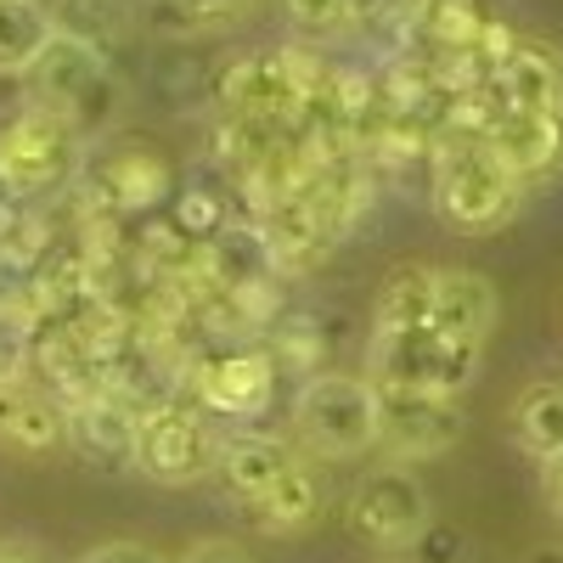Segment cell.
I'll list each match as a JSON object with an SVG mask.
<instances>
[{
	"label": "cell",
	"mask_w": 563,
	"mask_h": 563,
	"mask_svg": "<svg viewBox=\"0 0 563 563\" xmlns=\"http://www.w3.org/2000/svg\"><path fill=\"white\" fill-rule=\"evenodd\" d=\"M429 186H434V214L451 231H467V238L501 231L530 192L479 135H440L429 158Z\"/></svg>",
	"instance_id": "6da1fadb"
},
{
	"label": "cell",
	"mask_w": 563,
	"mask_h": 563,
	"mask_svg": "<svg viewBox=\"0 0 563 563\" xmlns=\"http://www.w3.org/2000/svg\"><path fill=\"white\" fill-rule=\"evenodd\" d=\"M23 85H29V102L52 108L85 147L102 141L124 113V79H119L113 57L97 52V45H85V40H68V34H57L45 45L40 63L23 74Z\"/></svg>",
	"instance_id": "7a4b0ae2"
},
{
	"label": "cell",
	"mask_w": 563,
	"mask_h": 563,
	"mask_svg": "<svg viewBox=\"0 0 563 563\" xmlns=\"http://www.w3.org/2000/svg\"><path fill=\"white\" fill-rule=\"evenodd\" d=\"M479 355H485V344L445 339L434 327H417V333H372L366 378L378 389H417V395L462 400V389L479 378Z\"/></svg>",
	"instance_id": "3957f363"
},
{
	"label": "cell",
	"mask_w": 563,
	"mask_h": 563,
	"mask_svg": "<svg viewBox=\"0 0 563 563\" xmlns=\"http://www.w3.org/2000/svg\"><path fill=\"white\" fill-rule=\"evenodd\" d=\"M294 434L310 445V456L344 462L378 445V389L355 372H321L294 400Z\"/></svg>",
	"instance_id": "277c9868"
},
{
	"label": "cell",
	"mask_w": 563,
	"mask_h": 563,
	"mask_svg": "<svg viewBox=\"0 0 563 563\" xmlns=\"http://www.w3.org/2000/svg\"><path fill=\"white\" fill-rule=\"evenodd\" d=\"M85 141L52 113V108H18L0 124V169H7L29 203H57L85 175Z\"/></svg>",
	"instance_id": "5b68a950"
},
{
	"label": "cell",
	"mask_w": 563,
	"mask_h": 563,
	"mask_svg": "<svg viewBox=\"0 0 563 563\" xmlns=\"http://www.w3.org/2000/svg\"><path fill=\"white\" fill-rule=\"evenodd\" d=\"M344 525L361 547L372 552H411L417 536L434 525L429 512V490L411 467L389 462V467H372V474L350 490V507H344Z\"/></svg>",
	"instance_id": "8992f818"
},
{
	"label": "cell",
	"mask_w": 563,
	"mask_h": 563,
	"mask_svg": "<svg viewBox=\"0 0 563 563\" xmlns=\"http://www.w3.org/2000/svg\"><path fill=\"white\" fill-rule=\"evenodd\" d=\"M276 361L265 344H220L186 366V400L209 417H265L276 400Z\"/></svg>",
	"instance_id": "52a82bcc"
},
{
	"label": "cell",
	"mask_w": 563,
	"mask_h": 563,
	"mask_svg": "<svg viewBox=\"0 0 563 563\" xmlns=\"http://www.w3.org/2000/svg\"><path fill=\"white\" fill-rule=\"evenodd\" d=\"M214 456H220V434L209 411H198L192 400H175L153 417H141L135 474H147L158 485H198V479H214Z\"/></svg>",
	"instance_id": "ba28073f"
},
{
	"label": "cell",
	"mask_w": 563,
	"mask_h": 563,
	"mask_svg": "<svg viewBox=\"0 0 563 563\" xmlns=\"http://www.w3.org/2000/svg\"><path fill=\"white\" fill-rule=\"evenodd\" d=\"M378 389V384H372ZM467 429V411L451 395H417V389H378V451H389L400 467L429 462L451 451Z\"/></svg>",
	"instance_id": "9c48e42d"
},
{
	"label": "cell",
	"mask_w": 563,
	"mask_h": 563,
	"mask_svg": "<svg viewBox=\"0 0 563 563\" xmlns=\"http://www.w3.org/2000/svg\"><path fill=\"white\" fill-rule=\"evenodd\" d=\"M85 175L102 186V198L130 220V214H153L158 203H169L180 186H175V169L169 158L153 147V141H113V147H102L97 158L85 164Z\"/></svg>",
	"instance_id": "30bf717a"
},
{
	"label": "cell",
	"mask_w": 563,
	"mask_h": 563,
	"mask_svg": "<svg viewBox=\"0 0 563 563\" xmlns=\"http://www.w3.org/2000/svg\"><path fill=\"white\" fill-rule=\"evenodd\" d=\"M299 467V451L282 434H260V429H231L220 434V456H214V479L225 490V501H254L271 485H282Z\"/></svg>",
	"instance_id": "8fae6325"
},
{
	"label": "cell",
	"mask_w": 563,
	"mask_h": 563,
	"mask_svg": "<svg viewBox=\"0 0 563 563\" xmlns=\"http://www.w3.org/2000/svg\"><path fill=\"white\" fill-rule=\"evenodd\" d=\"M68 445H74L90 467H102V474H135L141 417L102 389V395L68 406Z\"/></svg>",
	"instance_id": "7c38bea8"
},
{
	"label": "cell",
	"mask_w": 563,
	"mask_h": 563,
	"mask_svg": "<svg viewBox=\"0 0 563 563\" xmlns=\"http://www.w3.org/2000/svg\"><path fill=\"white\" fill-rule=\"evenodd\" d=\"M485 141L530 192L563 175V113H507L501 108Z\"/></svg>",
	"instance_id": "4fadbf2b"
},
{
	"label": "cell",
	"mask_w": 563,
	"mask_h": 563,
	"mask_svg": "<svg viewBox=\"0 0 563 563\" xmlns=\"http://www.w3.org/2000/svg\"><path fill=\"white\" fill-rule=\"evenodd\" d=\"M0 445H12L23 456H45L68 445V406L52 400L34 378L0 384Z\"/></svg>",
	"instance_id": "5bb4252c"
},
{
	"label": "cell",
	"mask_w": 563,
	"mask_h": 563,
	"mask_svg": "<svg viewBox=\"0 0 563 563\" xmlns=\"http://www.w3.org/2000/svg\"><path fill=\"white\" fill-rule=\"evenodd\" d=\"M490 327H496L490 276L467 271V265H440V276H434V333L462 339V344H485Z\"/></svg>",
	"instance_id": "9a60e30c"
},
{
	"label": "cell",
	"mask_w": 563,
	"mask_h": 563,
	"mask_svg": "<svg viewBox=\"0 0 563 563\" xmlns=\"http://www.w3.org/2000/svg\"><path fill=\"white\" fill-rule=\"evenodd\" d=\"M29 378L63 400V406H79L90 395H102V366L90 361L68 327H34V355H29Z\"/></svg>",
	"instance_id": "2e32d148"
},
{
	"label": "cell",
	"mask_w": 563,
	"mask_h": 563,
	"mask_svg": "<svg viewBox=\"0 0 563 563\" xmlns=\"http://www.w3.org/2000/svg\"><path fill=\"white\" fill-rule=\"evenodd\" d=\"M238 519L249 530H260V536H299V530H310L321 519V479H316V467L299 462L282 485H271L265 496L243 501Z\"/></svg>",
	"instance_id": "e0dca14e"
},
{
	"label": "cell",
	"mask_w": 563,
	"mask_h": 563,
	"mask_svg": "<svg viewBox=\"0 0 563 563\" xmlns=\"http://www.w3.org/2000/svg\"><path fill=\"white\" fill-rule=\"evenodd\" d=\"M45 7L57 18V34L97 45L108 57L119 45H130L141 29V0H45Z\"/></svg>",
	"instance_id": "ac0fdd59"
},
{
	"label": "cell",
	"mask_w": 563,
	"mask_h": 563,
	"mask_svg": "<svg viewBox=\"0 0 563 563\" xmlns=\"http://www.w3.org/2000/svg\"><path fill=\"white\" fill-rule=\"evenodd\" d=\"M434 276L440 265H395L372 305V333H417L434 327Z\"/></svg>",
	"instance_id": "d6986e66"
},
{
	"label": "cell",
	"mask_w": 563,
	"mask_h": 563,
	"mask_svg": "<svg viewBox=\"0 0 563 563\" xmlns=\"http://www.w3.org/2000/svg\"><path fill=\"white\" fill-rule=\"evenodd\" d=\"M260 344L271 350L276 372H288V378H305V384H310V378H321V372H333V366H327V355H333V339H327L321 316H310V310H288Z\"/></svg>",
	"instance_id": "ffe728a7"
},
{
	"label": "cell",
	"mask_w": 563,
	"mask_h": 563,
	"mask_svg": "<svg viewBox=\"0 0 563 563\" xmlns=\"http://www.w3.org/2000/svg\"><path fill=\"white\" fill-rule=\"evenodd\" d=\"M57 40V18L45 0H0V74H29Z\"/></svg>",
	"instance_id": "44dd1931"
},
{
	"label": "cell",
	"mask_w": 563,
	"mask_h": 563,
	"mask_svg": "<svg viewBox=\"0 0 563 563\" xmlns=\"http://www.w3.org/2000/svg\"><path fill=\"white\" fill-rule=\"evenodd\" d=\"M512 434L536 462L563 456V384H530L512 400Z\"/></svg>",
	"instance_id": "7402d4cb"
},
{
	"label": "cell",
	"mask_w": 563,
	"mask_h": 563,
	"mask_svg": "<svg viewBox=\"0 0 563 563\" xmlns=\"http://www.w3.org/2000/svg\"><path fill=\"white\" fill-rule=\"evenodd\" d=\"M169 220L186 243H214L220 231L238 220V203H231V180L209 186V180H186L169 198Z\"/></svg>",
	"instance_id": "603a6c76"
},
{
	"label": "cell",
	"mask_w": 563,
	"mask_h": 563,
	"mask_svg": "<svg viewBox=\"0 0 563 563\" xmlns=\"http://www.w3.org/2000/svg\"><path fill=\"white\" fill-rule=\"evenodd\" d=\"M282 7H288V23L305 40H339V34H350L361 23L355 0H282Z\"/></svg>",
	"instance_id": "cb8c5ba5"
},
{
	"label": "cell",
	"mask_w": 563,
	"mask_h": 563,
	"mask_svg": "<svg viewBox=\"0 0 563 563\" xmlns=\"http://www.w3.org/2000/svg\"><path fill=\"white\" fill-rule=\"evenodd\" d=\"M29 355H34V321L23 310H0V384L29 378Z\"/></svg>",
	"instance_id": "d4e9b609"
},
{
	"label": "cell",
	"mask_w": 563,
	"mask_h": 563,
	"mask_svg": "<svg viewBox=\"0 0 563 563\" xmlns=\"http://www.w3.org/2000/svg\"><path fill=\"white\" fill-rule=\"evenodd\" d=\"M462 552H467V547H462V530L434 519L429 530L417 536V547H411V563H462Z\"/></svg>",
	"instance_id": "484cf974"
},
{
	"label": "cell",
	"mask_w": 563,
	"mask_h": 563,
	"mask_svg": "<svg viewBox=\"0 0 563 563\" xmlns=\"http://www.w3.org/2000/svg\"><path fill=\"white\" fill-rule=\"evenodd\" d=\"M169 563H254L231 536H203V541H192V547H180V558H169Z\"/></svg>",
	"instance_id": "4316f807"
},
{
	"label": "cell",
	"mask_w": 563,
	"mask_h": 563,
	"mask_svg": "<svg viewBox=\"0 0 563 563\" xmlns=\"http://www.w3.org/2000/svg\"><path fill=\"white\" fill-rule=\"evenodd\" d=\"M23 214H29V198H23V186L0 169V249L12 243V231L23 225Z\"/></svg>",
	"instance_id": "83f0119b"
},
{
	"label": "cell",
	"mask_w": 563,
	"mask_h": 563,
	"mask_svg": "<svg viewBox=\"0 0 563 563\" xmlns=\"http://www.w3.org/2000/svg\"><path fill=\"white\" fill-rule=\"evenodd\" d=\"M186 12H192L203 29H214V23H231V18H243V7L249 0H180Z\"/></svg>",
	"instance_id": "f1b7e54d"
},
{
	"label": "cell",
	"mask_w": 563,
	"mask_h": 563,
	"mask_svg": "<svg viewBox=\"0 0 563 563\" xmlns=\"http://www.w3.org/2000/svg\"><path fill=\"white\" fill-rule=\"evenodd\" d=\"M85 563H164L158 552H147L141 541H108V547H97Z\"/></svg>",
	"instance_id": "f546056e"
},
{
	"label": "cell",
	"mask_w": 563,
	"mask_h": 563,
	"mask_svg": "<svg viewBox=\"0 0 563 563\" xmlns=\"http://www.w3.org/2000/svg\"><path fill=\"white\" fill-rule=\"evenodd\" d=\"M355 18L378 29V23H389V18H406V12H400V0H355Z\"/></svg>",
	"instance_id": "4dcf8cb0"
},
{
	"label": "cell",
	"mask_w": 563,
	"mask_h": 563,
	"mask_svg": "<svg viewBox=\"0 0 563 563\" xmlns=\"http://www.w3.org/2000/svg\"><path fill=\"white\" fill-rule=\"evenodd\" d=\"M547 490H552V501H563V456L547 462Z\"/></svg>",
	"instance_id": "1f68e13d"
},
{
	"label": "cell",
	"mask_w": 563,
	"mask_h": 563,
	"mask_svg": "<svg viewBox=\"0 0 563 563\" xmlns=\"http://www.w3.org/2000/svg\"><path fill=\"white\" fill-rule=\"evenodd\" d=\"M525 563H563V547H541V552H530Z\"/></svg>",
	"instance_id": "d6a6232c"
},
{
	"label": "cell",
	"mask_w": 563,
	"mask_h": 563,
	"mask_svg": "<svg viewBox=\"0 0 563 563\" xmlns=\"http://www.w3.org/2000/svg\"><path fill=\"white\" fill-rule=\"evenodd\" d=\"M422 7H429V0H400V12L411 18V12H422Z\"/></svg>",
	"instance_id": "836d02e7"
},
{
	"label": "cell",
	"mask_w": 563,
	"mask_h": 563,
	"mask_svg": "<svg viewBox=\"0 0 563 563\" xmlns=\"http://www.w3.org/2000/svg\"><path fill=\"white\" fill-rule=\"evenodd\" d=\"M552 507H558V525H563V501H552Z\"/></svg>",
	"instance_id": "e575fe53"
},
{
	"label": "cell",
	"mask_w": 563,
	"mask_h": 563,
	"mask_svg": "<svg viewBox=\"0 0 563 563\" xmlns=\"http://www.w3.org/2000/svg\"><path fill=\"white\" fill-rule=\"evenodd\" d=\"M141 7H147V0H141Z\"/></svg>",
	"instance_id": "d590c367"
}]
</instances>
